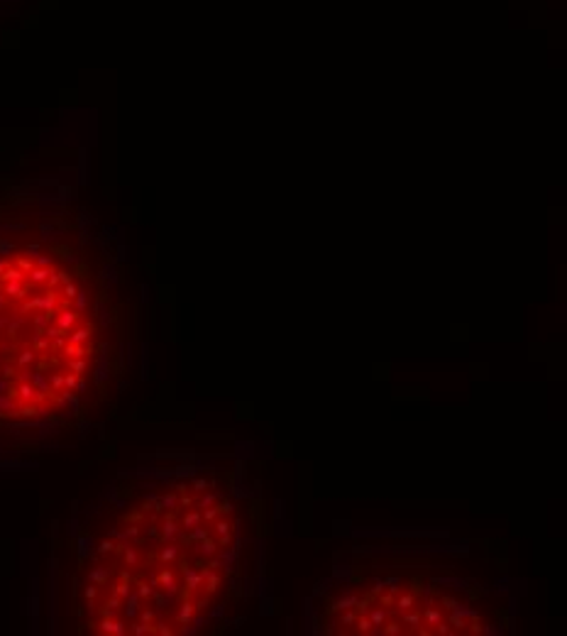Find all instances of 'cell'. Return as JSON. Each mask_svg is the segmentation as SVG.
<instances>
[{
  "instance_id": "6da1fadb",
  "label": "cell",
  "mask_w": 567,
  "mask_h": 636,
  "mask_svg": "<svg viewBox=\"0 0 567 636\" xmlns=\"http://www.w3.org/2000/svg\"><path fill=\"white\" fill-rule=\"evenodd\" d=\"M240 519L208 477L171 479L110 519L83 568V624L103 636H176L218 607Z\"/></svg>"
},
{
  "instance_id": "7a4b0ae2",
  "label": "cell",
  "mask_w": 567,
  "mask_h": 636,
  "mask_svg": "<svg viewBox=\"0 0 567 636\" xmlns=\"http://www.w3.org/2000/svg\"><path fill=\"white\" fill-rule=\"evenodd\" d=\"M95 358L98 323L71 269L35 250L0 255V421L64 411Z\"/></svg>"
},
{
  "instance_id": "3957f363",
  "label": "cell",
  "mask_w": 567,
  "mask_h": 636,
  "mask_svg": "<svg viewBox=\"0 0 567 636\" xmlns=\"http://www.w3.org/2000/svg\"><path fill=\"white\" fill-rule=\"evenodd\" d=\"M325 624L345 636H467L484 627L455 587L423 573L374 575L342 587L325 607Z\"/></svg>"
}]
</instances>
